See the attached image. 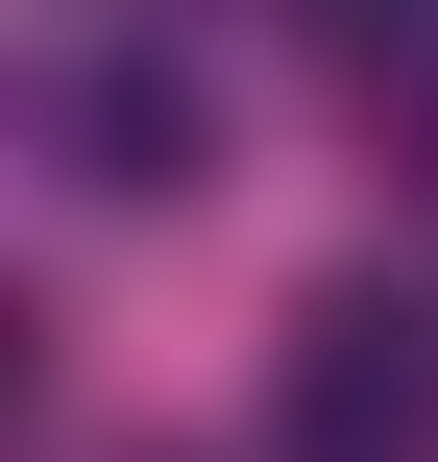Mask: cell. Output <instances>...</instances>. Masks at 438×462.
I'll use <instances>...</instances> for the list:
<instances>
[{
  "label": "cell",
  "mask_w": 438,
  "mask_h": 462,
  "mask_svg": "<svg viewBox=\"0 0 438 462\" xmlns=\"http://www.w3.org/2000/svg\"><path fill=\"white\" fill-rule=\"evenodd\" d=\"M317 24H341V49H438V0H317Z\"/></svg>",
  "instance_id": "3957f363"
},
{
  "label": "cell",
  "mask_w": 438,
  "mask_h": 462,
  "mask_svg": "<svg viewBox=\"0 0 438 462\" xmlns=\"http://www.w3.org/2000/svg\"><path fill=\"white\" fill-rule=\"evenodd\" d=\"M49 171H73V195H195V171H219V122H195V73L73 49V73H49Z\"/></svg>",
  "instance_id": "7a4b0ae2"
},
{
  "label": "cell",
  "mask_w": 438,
  "mask_h": 462,
  "mask_svg": "<svg viewBox=\"0 0 438 462\" xmlns=\"http://www.w3.org/2000/svg\"><path fill=\"white\" fill-rule=\"evenodd\" d=\"M268 462H438V317L415 292H317V317H293Z\"/></svg>",
  "instance_id": "6da1fadb"
}]
</instances>
